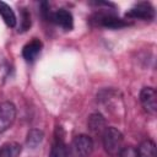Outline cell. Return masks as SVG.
Segmentation results:
<instances>
[{
    "label": "cell",
    "instance_id": "7",
    "mask_svg": "<svg viewBox=\"0 0 157 157\" xmlns=\"http://www.w3.org/2000/svg\"><path fill=\"white\" fill-rule=\"evenodd\" d=\"M156 91L153 87H144L140 92V102L144 107V109L150 113L155 114L157 109V101H156Z\"/></svg>",
    "mask_w": 157,
    "mask_h": 157
},
{
    "label": "cell",
    "instance_id": "4",
    "mask_svg": "<svg viewBox=\"0 0 157 157\" xmlns=\"http://www.w3.org/2000/svg\"><path fill=\"white\" fill-rule=\"evenodd\" d=\"M16 107L11 102L0 103V132L6 131L15 121Z\"/></svg>",
    "mask_w": 157,
    "mask_h": 157
},
{
    "label": "cell",
    "instance_id": "13",
    "mask_svg": "<svg viewBox=\"0 0 157 157\" xmlns=\"http://www.w3.org/2000/svg\"><path fill=\"white\" fill-rule=\"evenodd\" d=\"M20 152H21V146L18 144L11 142L4 145L0 148V157H17Z\"/></svg>",
    "mask_w": 157,
    "mask_h": 157
},
{
    "label": "cell",
    "instance_id": "3",
    "mask_svg": "<svg viewBox=\"0 0 157 157\" xmlns=\"http://www.w3.org/2000/svg\"><path fill=\"white\" fill-rule=\"evenodd\" d=\"M125 16L128 18H134V20L139 18V20L150 21L155 17V9L150 2H137L125 13Z\"/></svg>",
    "mask_w": 157,
    "mask_h": 157
},
{
    "label": "cell",
    "instance_id": "2",
    "mask_svg": "<svg viewBox=\"0 0 157 157\" xmlns=\"http://www.w3.org/2000/svg\"><path fill=\"white\" fill-rule=\"evenodd\" d=\"M91 22H93L97 26L104 27V28H110V29H118L129 26L130 23L119 18L110 11H98L91 17Z\"/></svg>",
    "mask_w": 157,
    "mask_h": 157
},
{
    "label": "cell",
    "instance_id": "14",
    "mask_svg": "<svg viewBox=\"0 0 157 157\" xmlns=\"http://www.w3.org/2000/svg\"><path fill=\"white\" fill-rule=\"evenodd\" d=\"M43 140V132L38 129H32L27 134V145L29 147H36L38 146Z\"/></svg>",
    "mask_w": 157,
    "mask_h": 157
},
{
    "label": "cell",
    "instance_id": "1",
    "mask_svg": "<svg viewBox=\"0 0 157 157\" xmlns=\"http://www.w3.org/2000/svg\"><path fill=\"white\" fill-rule=\"evenodd\" d=\"M102 141L105 152L110 156H117L123 148V135L115 128H105L102 132Z\"/></svg>",
    "mask_w": 157,
    "mask_h": 157
},
{
    "label": "cell",
    "instance_id": "8",
    "mask_svg": "<svg viewBox=\"0 0 157 157\" xmlns=\"http://www.w3.org/2000/svg\"><path fill=\"white\" fill-rule=\"evenodd\" d=\"M42 50V42L37 38H33L31 42H28L23 49H22V56L27 61H33L37 59V56L40 54Z\"/></svg>",
    "mask_w": 157,
    "mask_h": 157
},
{
    "label": "cell",
    "instance_id": "16",
    "mask_svg": "<svg viewBox=\"0 0 157 157\" xmlns=\"http://www.w3.org/2000/svg\"><path fill=\"white\" fill-rule=\"evenodd\" d=\"M21 18L22 20H21V29L20 31H26L31 26V16L25 9L21 11Z\"/></svg>",
    "mask_w": 157,
    "mask_h": 157
},
{
    "label": "cell",
    "instance_id": "5",
    "mask_svg": "<svg viewBox=\"0 0 157 157\" xmlns=\"http://www.w3.org/2000/svg\"><path fill=\"white\" fill-rule=\"evenodd\" d=\"M48 20L53 23H55L56 26L61 27L65 31H70L74 27V18L70 11L65 10V9H59L54 12L49 13Z\"/></svg>",
    "mask_w": 157,
    "mask_h": 157
},
{
    "label": "cell",
    "instance_id": "10",
    "mask_svg": "<svg viewBox=\"0 0 157 157\" xmlns=\"http://www.w3.org/2000/svg\"><path fill=\"white\" fill-rule=\"evenodd\" d=\"M88 128L91 131H93L94 134H102L105 129V120L104 118L98 114L94 113L88 118Z\"/></svg>",
    "mask_w": 157,
    "mask_h": 157
},
{
    "label": "cell",
    "instance_id": "11",
    "mask_svg": "<svg viewBox=\"0 0 157 157\" xmlns=\"http://www.w3.org/2000/svg\"><path fill=\"white\" fill-rule=\"evenodd\" d=\"M50 157H67V148L63 137L59 136L55 139L50 151Z\"/></svg>",
    "mask_w": 157,
    "mask_h": 157
},
{
    "label": "cell",
    "instance_id": "12",
    "mask_svg": "<svg viewBox=\"0 0 157 157\" xmlns=\"http://www.w3.org/2000/svg\"><path fill=\"white\" fill-rule=\"evenodd\" d=\"M139 157H156V146L153 141L146 140L137 148Z\"/></svg>",
    "mask_w": 157,
    "mask_h": 157
},
{
    "label": "cell",
    "instance_id": "9",
    "mask_svg": "<svg viewBox=\"0 0 157 157\" xmlns=\"http://www.w3.org/2000/svg\"><path fill=\"white\" fill-rule=\"evenodd\" d=\"M0 16L2 17L4 22L9 27H15L16 26V15L12 11V9L4 1H0Z\"/></svg>",
    "mask_w": 157,
    "mask_h": 157
},
{
    "label": "cell",
    "instance_id": "15",
    "mask_svg": "<svg viewBox=\"0 0 157 157\" xmlns=\"http://www.w3.org/2000/svg\"><path fill=\"white\" fill-rule=\"evenodd\" d=\"M118 157H139V155L135 147L129 146V147H123L121 151L118 153Z\"/></svg>",
    "mask_w": 157,
    "mask_h": 157
},
{
    "label": "cell",
    "instance_id": "6",
    "mask_svg": "<svg viewBox=\"0 0 157 157\" xmlns=\"http://www.w3.org/2000/svg\"><path fill=\"white\" fill-rule=\"evenodd\" d=\"M72 147L78 157H88L93 151V141L88 135H78L74 139Z\"/></svg>",
    "mask_w": 157,
    "mask_h": 157
}]
</instances>
